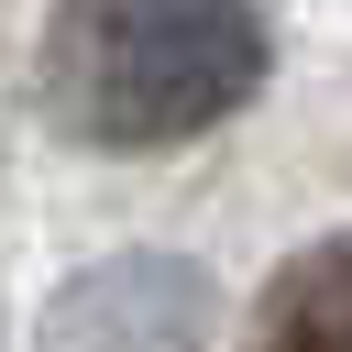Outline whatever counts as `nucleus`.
Returning <instances> with one entry per match:
<instances>
[{
	"instance_id": "obj_2",
	"label": "nucleus",
	"mask_w": 352,
	"mask_h": 352,
	"mask_svg": "<svg viewBox=\"0 0 352 352\" xmlns=\"http://www.w3.org/2000/svg\"><path fill=\"white\" fill-rule=\"evenodd\" d=\"M44 352H209V286L176 253L88 264L44 308Z\"/></svg>"
},
{
	"instance_id": "obj_1",
	"label": "nucleus",
	"mask_w": 352,
	"mask_h": 352,
	"mask_svg": "<svg viewBox=\"0 0 352 352\" xmlns=\"http://www.w3.org/2000/svg\"><path fill=\"white\" fill-rule=\"evenodd\" d=\"M264 88L253 0H55L44 110L88 154H176Z\"/></svg>"
},
{
	"instance_id": "obj_3",
	"label": "nucleus",
	"mask_w": 352,
	"mask_h": 352,
	"mask_svg": "<svg viewBox=\"0 0 352 352\" xmlns=\"http://www.w3.org/2000/svg\"><path fill=\"white\" fill-rule=\"evenodd\" d=\"M242 352H352V231H341V242H308V253L264 286Z\"/></svg>"
}]
</instances>
